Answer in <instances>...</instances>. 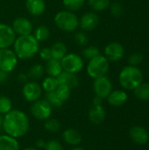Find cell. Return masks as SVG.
<instances>
[{
    "label": "cell",
    "mask_w": 149,
    "mask_h": 150,
    "mask_svg": "<svg viewBox=\"0 0 149 150\" xmlns=\"http://www.w3.org/2000/svg\"><path fill=\"white\" fill-rule=\"evenodd\" d=\"M18 58L13 49L2 48L0 49V69L7 73L11 72L17 67Z\"/></svg>",
    "instance_id": "52a82bcc"
},
{
    "label": "cell",
    "mask_w": 149,
    "mask_h": 150,
    "mask_svg": "<svg viewBox=\"0 0 149 150\" xmlns=\"http://www.w3.org/2000/svg\"><path fill=\"white\" fill-rule=\"evenodd\" d=\"M54 21L60 30L66 33H72L79 26L78 17L73 11L68 10L57 12L54 18Z\"/></svg>",
    "instance_id": "277c9868"
},
{
    "label": "cell",
    "mask_w": 149,
    "mask_h": 150,
    "mask_svg": "<svg viewBox=\"0 0 149 150\" xmlns=\"http://www.w3.org/2000/svg\"><path fill=\"white\" fill-rule=\"evenodd\" d=\"M22 95L27 102L33 103L40 98L42 88L35 81H28L22 88Z\"/></svg>",
    "instance_id": "9c48e42d"
},
{
    "label": "cell",
    "mask_w": 149,
    "mask_h": 150,
    "mask_svg": "<svg viewBox=\"0 0 149 150\" xmlns=\"http://www.w3.org/2000/svg\"><path fill=\"white\" fill-rule=\"evenodd\" d=\"M129 135L131 140L138 145H144L149 140L148 132L141 126H134L131 127Z\"/></svg>",
    "instance_id": "9a60e30c"
},
{
    "label": "cell",
    "mask_w": 149,
    "mask_h": 150,
    "mask_svg": "<svg viewBox=\"0 0 149 150\" xmlns=\"http://www.w3.org/2000/svg\"><path fill=\"white\" fill-rule=\"evenodd\" d=\"M106 117V112L103 105H92L89 111V120L94 125L102 124Z\"/></svg>",
    "instance_id": "ac0fdd59"
},
{
    "label": "cell",
    "mask_w": 149,
    "mask_h": 150,
    "mask_svg": "<svg viewBox=\"0 0 149 150\" xmlns=\"http://www.w3.org/2000/svg\"><path fill=\"white\" fill-rule=\"evenodd\" d=\"M119 81L126 90L133 91L143 82V75L140 69L135 66H126L119 73Z\"/></svg>",
    "instance_id": "3957f363"
},
{
    "label": "cell",
    "mask_w": 149,
    "mask_h": 150,
    "mask_svg": "<svg viewBox=\"0 0 149 150\" xmlns=\"http://www.w3.org/2000/svg\"><path fill=\"white\" fill-rule=\"evenodd\" d=\"M53 107L45 100L39 99L32 103L31 106L32 115L39 120H46L50 118L52 114Z\"/></svg>",
    "instance_id": "ba28073f"
},
{
    "label": "cell",
    "mask_w": 149,
    "mask_h": 150,
    "mask_svg": "<svg viewBox=\"0 0 149 150\" xmlns=\"http://www.w3.org/2000/svg\"><path fill=\"white\" fill-rule=\"evenodd\" d=\"M82 54H83V58H85L86 60L90 61L92 58L99 55L100 54V51H99L98 47H97L96 46H89V47H86L83 50Z\"/></svg>",
    "instance_id": "836d02e7"
},
{
    "label": "cell",
    "mask_w": 149,
    "mask_h": 150,
    "mask_svg": "<svg viewBox=\"0 0 149 150\" xmlns=\"http://www.w3.org/2000/svg\"><path fill=\"white\" fill-rule=\"evenodd\" d=\"M12 46L17 57L22 60L32 58L40 50V42L32 34L17 37Z\"/></svg>",
    "instance_id": "7a4b0ae2"
},
{
    "label": "cell",
    "mask_w": 149,
    "mask_h": 150,
    "mask_svg": "<svg viewBox=\"0 0 149 150\" xmlns=\"http://www.w3.org/2000/svg\"><path fill=\"white\" fill-rule=\"evenodd\" d=\"M9 78V73L0 69V84L4 83Z\"/></svg>",
    "instance_id": "60d3db41"
},
{
    "label": "cell",
    "mask_w": 149,
    "mask_h": 150,
    "mask_svg": "<svg viewBox=\"0 0 149 150\" xmlns=\"http://www.w3.org/2000/svg\"><path fill=\"white\" fill-rule=\"evenodd\" d=\"M39 54H40V57L41 60L43 61H46L47 62L48 60L52 59V52H51V48L50 47H42V48H40L39 50Z\"/></svg>",
    "instance_id": "f35d334b"
},
{
    "label": "cell",
    "mask_w": 149,
    "mask_h": 150,
    "mask_svg": "<svg viewBox=\"0 0 149 150\" xmlns=\"http://www.w3.org/2000/svg\"><path fill=\"white\" fill-rule=\"evenodd\" d=\"M88 4L95 11H103L110 6V0H88Z\"/></svg>",
    "instance_id": "f1b7e54d"
},
{
    "label": "cell",
    "mask_w": 149,
    "mask_h": 150,
    "mask_svg": "<svg viewBox=\"0 0 149 150\" xmlns=\"http://www.w3.org/2000/svg\"><path fill=\"white\" fill-rule=\"evenodd\" d=\"M3 120H4V116L0 114V132L3 129Z\"/></svg>",
    "instance_id": "ee69618b"
},
{
    "label": "cell",
    "mask_w": 149,
    "mask_h": 150,
    "mask_svg": "<svg viewBox=\"0 0 149 150\" xmlns=\"http://www.w3.org/2000/svg\"><path fill=\"white\" fill-rule=\"evenodd\" d=\"M109 68V61L105 58V56L99 54L89 61L86 69L88 75L91 78L96 79L106 76Z\"/></svg>",
    "instance_id": "5b68a950"
},
{
    "label": "cell",
    "mask_w": 149,
    "mask_h": 150,
    "mask_svg": "<svg viewBox=\"0 0 149 150\" xmlns=\"http://www.w3.org/2000/svg\"><path fill=\"white\" fill-rule=\"evenodd\" d=\"M134 95L141 100H149V83H141L134 90Z\"/></svg>",
    "instance_id": "d4e9b609"
},
{
    "label": "cell",
    "mask_w": 149,
    "mask_h": 150,
    "mask_svg": "<svg viewBox=\"0 0 149 150\" xmlns=\"http://www.w3.org/2000/svg\"><path fill=\"white\" fill-rule=\"evenodd\" d=\"M143 61V55L140 53H133L128 57V62L131 66H138Z\"/></svg>",
    "instance_id": "d590c367"
},
{
    "label": "cell",
    "mask_w": 149,
    "mask_h": 150,
    "mask_svg": "<svg viewBox=\"0 0 149 150\" xmlns=\"http://www.w3.org/2000/svg\"><path fill=\"white\" fill-rule=\"evenodd\" d=\"M45 144H46V142L42 139H39L35 142V146L37 149H44Z\"/></svg>",
    "instance_id": "b9f144b4"
},
{
    "label": "cell",
    "mask_w": 149,
    "mask_h": 150,
    "mask_svg": "<svg viewBox=\"0 0 149 150\" xmlns=\"http://www.w3.org/2000/svg\"><path fill=\"white\" fill-rule=\"evenodd\" d=\"M85 4V0H62V4L65 9L70 11H76L81 10Z\"/></svg>",
    "instance_id": "83f0119b"
},
{
    "label": "cell",
    "mask_w": 149,
    "mask_h": 150,
    "mask_svg": "<svg viewBox=\"0 0 149 150\" xmlns=\"http://www.w3.org/2000/svg\"><path fill=\"white\" fill-rule=\"evenodd\" d=\"M44 68H45V71L47 72V74L49 76H54V77H57L63 71L61 64V61L54 59V58L48 60Z\"/></svg>",
    "instance_id": "7402d4cb"
},
{
    "label": "cell",
    "mask_w": 149,
    "mask_h": 150,
    "mask_svg": "<svg viewBox=\"0 0 149 150\" xmlns=\"http://www.w3.org/2000/svg\"><path fill=\"white\" fill-rule=\"evenodd\" d=\"M45 100L52 106L54 108H59L61 107L64 104V102H62L58 96L56 95L55 91H50V92H46V97H45Z\"/></svg>",
    "instance_id": "f546056e"
},
{
    "label": "cell",
    "mask_w": 149,
    "mask_h": 150,
    "mask_svg": "<svg viewBox=\"0 0 149 150\" xmlns=\"http://www.w3.org/2000/svg\"><path fill=\"white\" fill-rule=\"evenodd\" d=\"M32 35L35 37V39L39 42L46 41L50 37V30H49V28L47 25H39L33 31V34Z\"/></svg>",
    "instance_id": "484cf974"
},
{
    "label": "cell",
    "mask_w": 149,
    "mask_h": 150,
    "mask_svg": "<svg viewBox=\"0 0 149 150\" xmlns=\"http://www.w3.org/2000/svg\"><path fill=\"white\" fill-rule=\"evenodd\" d=\"M61 64L63 71L73 73V74H76L80 72L84 66L83 59L80 55L75 53L67 54L61 60Z\"/></svg>",
    "instance_id": "8992f818"
},
{
    "label": "cell",
    "mask_w": 149,
    "mask_h": 150,
    "mask_svg": "<svg viewBox=\"0 0 149 150\" xmlns=\"http://www.w3.org/2000/svg\"><path fill=\"white\" fill-rule=\"evenodd\" d=\"M74 40L76 41V43L79 46H86L89 43V38L87 36V34L85 33V32L83 31H79L76 32L75 33L74 36Z\"/></svg>",
    "instance_id": "e575fe53"
},
{
    "label": "cell",
    "mask_w": 149,
    "mask_h": 150,
    "mask_svg": "<svg viewBox=\"0 0 149 150\" xmlns=\"http://www.w3.org/2000/svg\"><path fill=\"white\" fill-rule=\"evenodd\" d=\"M55 93H56V95L58 96V98H59L62 102H65V101H67V100L70 98V96H71V89L68 88V86L59 84L58 88H57L56 91H55Z\"/></svg>",
    "instance_id": "d6a6232c"
},
{
    "label": "cell",
    "mask_w": 149,
    "mask_h": 150,
    "mask_svg": "<svg viewBox=\"0 0 149 150\" xmlns=\"http://www.w3.org/2000/svg\"><path fill=\"white\" fill-rule=\"evenodd\" d=\"M57 80L59 84L61 85H65L70 88L71 90L76 88L79 84V79L76 76V74L62 71L58 76Z\"/></svg>",
    "instance_id": "d6986e66"
},
{
    "label": "cell",
    "mask_w": 149,
    "mask_h": 150,
    "mask_svg": "<svg viewBox=\"0 0 149 150\" xmlns=\"http://www.w3.org/2000/svg\"><path fill=\"white\" fill-rule=\"evenodd\" d=\"M30 120L27 114L20 110L12 109L4 115L3 130L5 134L15 139L25 136L29 131Z\"/></svg>",
    "instance_id": "6da1fadb"
},
{
    "label": "cell",
    "mask_w": 149,
    "mask_h": 150,
    "mask_svg": "<svg viewBox=\"0 0 149 150\" xmlns=\"http://www.w3.org/2000/svg\"><path fill=\"white\" fill-rule=\"evenodd\" d=\"M58 86H59V83H58L57 77L48 76L47 77L44 78V80L42 81L41 88L46 92H50V91H55Z\"/></svg>",
    "instance_id": "4316f807"
},
{
    "label": "cell",
    "mask_w": 149,
    "mask_h": 150,
    "mask_svg": "<svg viewBox=\"0 0 149 150\" xmlns=\"http://www.w3.org/2000/svg\"><path fill=\"white\" fill-rule=\"evenodd\" d=\"M125 54L124 47L118 42H111L105 47V56L108 61L118 62Z\"/></svg>",
    "instance_id": "5bb4252c"
},
{
    "label": "cell",
    "mask_w": 149,
    "mask_h": 150,
    "mask_svg": "<svg viewBox=\"0 0 149 150\" xmlns=\"http://www.w3.org/2000/svg\"><path fill=\"white\" fill-rule=\"evenodd\" d=\"M44 127L47 132L57 133V132H59L61 130V122L58 120L53 119V118H48L47 120H45Z\"/></svg>",
    "instance_id": "4dcf8cb0"
},
{
    "label": "cell",
    "mask_w": 149,
    "mask_h": 150,
    "mask_svg": "<svg viewBox=\"0 0 149 150\" xmlns=\"http://www.w3.org/2000/svg\"><path fill=\"white\" fill-rule=\"evenodd\" d=\"M110 11L113 17H120L123 13V7L119 3H113L110 6Z\"/></svg>",
    "instance_id": "8d00e7d4"
},
{
    "label": "cell",
    "mask_w": 149,
    "mask_h": 150,
    "mask_svg": "<svg viewBox=\"0 0 149 150\" xmlns=\"http://www.w3.org/2000/svg\"><path fill=\"white\" fill-rule=\"evenodd\" d=\"M52 57L54 59L61 61L67 54V47L63 42L57 41L51 47Z\"/></svg>",
    "instance_id": "603a6c76"
},
{
    "label": "cell",
    "mask_w": 149,
    "mask_h": 150,
    "mask_svg": "<svg viewBox=\"0 0 149 150\" xmlns=\"http://www.w3.org/2000/svg\"><path fill=\"white\" fill-rule=\"evenodd\" d=\"M127 94L121 90L112 91L107 97L108 103L112 106H121L125 105L127 101Z\"/></svg>",
    "instance_id": "ffe728a7"
},
{
    "label": "cell",
    "mask_w": 149,
    "mask_h": 150,
    "mask_svg": "<svg viewBox=\"0 0 149 150\" xmlns=\"http://www.w3.org/2000/svg\"><path fill=\"white\" fill-rule=\"evenodd\" d=\"M45 150H64V148L62 147V145L55 141V140H51L46 142L45 147H44Z\"/></svg>",
    "instance_id": "74e56055"
},
{
    "label": "cell",
    "mask_w": 149,
    "mask_h": 150,
    "mask_svg": "<svg viewBox=\"0 0 149 150\" xmlns=\"http://www.w3.org/2000/svg\"><path fill=\"white\" fill-rule=\"evenodd\" d=\"M23 150H38L36 148H32V147H29V148H25Z\"/></svg>",
    "instance_id": "bcb514c9"
},
{
    "label": "cell",
    "mask_w": 149,
    "mask_h": 150,
    "mask_svg": "<svg viewBox=\"0 0 149 150\" xmlns=\"http://www.w3.org/2000/svg\"><path fill=\"white\" fill-rule=\"evenodd\" d=\"M25 9L32 16H41L46 11L45 0H25Z\"/></svg>",
    "instance_id": "2e32d148"
},
{
    "label": "cell",
    "mask_w": 149,
    "mask_h": 150,
    "mask_svg": "<svg viewBox=\"0 0 149 150\" xmlns=\"http://www.w3.org/2000/svg\"><path fill=\"white\" fill-rule=\"evenodd\" d=\"M93 90L96 96L100 97L101 98H107L110 93L112 91V81L106 76H102L94 79Z\"/></svg>",
    "instance_id": "30bf717a"
},
{
    "label": "cell",
    "mask_w": 149,
    "mask_h": 150,
    "mask_svg": "<svg viewBox=\"0 0 149 150\" xmlns=\"http://www.w3.org/2000/svg\"><path fill=\"white\" fill-rule=\"evenodd\" d=\"M0 150H20L18 139L7 134H0Z\"/></svg>",
    "instance_id": "44dd1931"
},
{
    "label": "cell",
    "mask_w": 149,
    "mask_h": 150,
    "mask_svg": "<svg viewBox=\"0 0 149 150\" xmlns=\"http://www.w3.org/2000/svg\"><path fill=\"white\" fill-rule=\"evenodd\" d=\"M11 27L14 33L18 36L29 35L33 32V25L32 22L25 17L16 18L12 22Z\"/></svg>",
    "instance_id": "8fae6325"
},
{
    "label": "cell",
    "mask_w": 149,
    "mask_h": 150,
    "mask_svg": "<svg viewBox=\"0 0 149 150\" xmlns=\"http://www.w3.org/2000/svg\"><path fill=\"white\" fill-rule=\"evenodd\" d=\"M44 72H45V68L43 67V65H41L40 63H37V64L32 65L28 69L26 74H27L29 79H31L32 81H35V80L40 79L43 76Z\"/></svg>",
    "instance_id": "cb8c5ba5"
},
{
    "label": "cell",
    "mask_w": 149,
    "mask_h": 150,
    "mask_svg": "<svg viewBox=\"0 0 149 150\" xmlns=\"http://www.w3.org/2000/svg\"><path fill=\"white\" fill-rule=\"evenodd\" d=\"M71 150H86V149H84L83 148H81V147L76 146V147H74V148H73Z\"/></svg>",
    "instance_id": "f6af8a7d"
},
{
    "label": "cell",
    "mask_w": 149,
    "mask_h": 150,
    "mask_svg": "<svg viewBox=\"0 0 149 150\" xmlns=\"http://www.w3.org/2000/svg\"><path fill=\"white\" fill-rule=\"evenodd\" d=\"M62 139L66 144L76 147L82 142V134L75 128H67L62 133Z\"/></svg>",
    "instance_id": "e0dca14e"
},
{
    "label": "cell",
    "mask_w": 149,
    "mask_h": 150,
    "mask_svg": "<svg viewBox=\"0 0 149 150\" xmlns=\"http://www.w3.org/2000/svg\"><path fill=\"white\" fill-rule=\"evenodd\" d=\"M18 83H20L22 84H25V83H26L29 81V77H28L27 74H25V73H20L18 76Z\"/></svg>",
    "instance_id": "ab89813d"
},
{
    "label": "cell",
    "mask_w": 149,
    "mask_h": 150,
    "mask_svg": "<svg viewBox=\"0 0 149 150\" xmlns=\"http://www.w3.org/2000/svg\"><path fill=\"white\" fill-rule=\"evenodd\" d=\"M16 38V33L11 25L0 24V49L9 48L13 45Z\"/></svg>",
    "instance_id": "4fadbf2b"
},
{
    "label": "cell",
    "mask_w": 149,
    "mask_h": 150,
    "mask_svg": "<svg viewBox=\"0 0 149 150\" xmlns=\"http://www.w3.org/2000/svg\"><path fill=\"white\" fill-rule=\"evenodd\" d=\"M92 104H93V105H103V98H101L100 97L96 96L93 98Z\"/></svg>",
    "instance_id": "7bdbcfd3"
},
{
    "label": "cell",
    "mask_w": 149,
    "mask_h": 150,
    "mask_svg": "<svg viewBox=\"0 0 149 150\" xmlns=\"http://www.w3.org/2000/svg\"><path fill=\"white\" fill-rule=\"evenodd\" d=\"M12 110V102L10 98L6 96H0V114L5 115Z\"/></svg>",
    "instance_id": "1f68e13d"
},
{
    "label": "cell",
    "mask_w": 149,
    "mask_h": 150,
    "mask_svg": "<svg viewBox=\"0 0 149 150\" xmlns=\"http://www.w3.org/2000/svg\"><path fill=\"white\" fill-rule=\"evenodd\" d=\"M99 24V17L93 11H89L82 15L79 18V26L83 32L95 30Z\"/></svg>",
    "instance_id": "7c38bea8"
}]
</instances>
